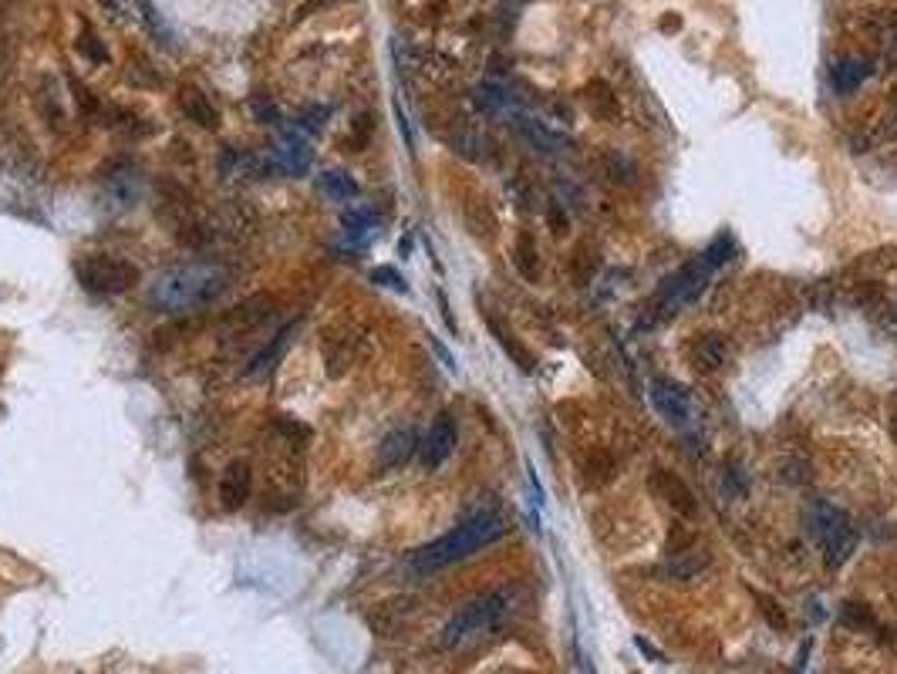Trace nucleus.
<instances>
[{
	"instance_id": "obj_3",
	"label": "nucleus",
	"mask_w": 897,
	"mask_h": 674,
	"mask_svg": "<svg viewBox=\"0 0 897 674\" xmlns=\"http://www.w3.org/2000/svg\"><path fill=\"white\" fill-rule=\"evenodd\" d=\"M509 607H513V597H509V590H486V593H479L473 597L463 610H456L448 624L442 627V647L448 651H463V647H473L479 641H486L500 624L506 620L509 614Z\"/></svg>"
},
{
	"instance_id": "obj_10",
	"label": "nucleus",
	"mask_w": 897,
	"mask_h": 674,
	"mask_svg": "<svg viewBox=\"0 0 897 674\" xmlns=\"http://www.w3.org/2000/svg\"><path fill=\"white\" fill-rule=\"evenodd\" d=\"M220 506H223L226 513H237L247 506L253 492V469L247 459H233V462L223 469V476H220Z\"/></svg>"
},
{
	"instance_id": "obj_6",
	"label": "nucleus",
	"mask_w": 897,
	"mask_h": 674,
	"mask_svg": "<svg viewBox=\"0 0 897 674\" xmlns=\"http://www.w3.org/2000/svg\"><path fill=\"white\" fill-rule=\"evenodd\" d=\"M709 277H712V267H709L701 256L699 260H692V264H685L678 273H672L668 281L661 283L658 297L651 300V317H655V321H665V317H672L678 307L692 304V300L709 287Z\"/></svg>"
},
{
	"instance_id": "obj_29",
	"label": "nucleus",
	"mask_w": 897,
	"mask_h": 674,
	"mask_svg": "<svg viewBox=\"0 0 897 674\" xmlns=\"http://www.w3.org/2000/svg\"><path fill=\"white\" fill-rule=\"evenodd\" d=\"M71 91H74V101H78V108L84 115H101V101L84 88L82 82H71Z\"/></svg>"
},
{
	"instance_id": "obj_16",
	"label": "nucleus",
	"mask_w": 897,
	"mask_h": 674,
	"mask_svg": "<svg viewBox=\"0 0 897 674\" xmlns=\"http://www.w3.org/2000/svg\"><path fill=\"white\" fill-rule=\"evenodd\" d=\"M274 307H277V297H270V294H257V297H250V300H243L239 307H233L230 314L223 317V324H230V327H253V324H260V321H266L270 314H274Z\"/></svg>"
},
{
	"instance_id": "obj_12",
	"label": "nucleus",
	"mask_w": 897,
	"mask_h": 674,
	"mask_svg": "<svg viewBox=\"0 0 897 674\" xmlns=\"http://www.w3.org/2000/svg\"><path fill=\"white\" fill-rule=\"evenodd\" d=\"M651 405L665 421L672 425H685L688 421V392L672 378L651 381Z\"/></svg>"
},
{
	"instance_id": "obj_18",
	"label": "nucleus",
	"mask_w": 897,
	"mask_h": 674,
	"mask_svg": "<svg viewBox=\"0 0 897 674\" xmlns=\"http://www.w3.org/2000/svg\"><path fill=\"white\" fill-rule=\"evenodd\" d=\"M867 74H870V61H864V57H843V61H837V68H833V88L840 95H850V91H857L864 84Z\"/></svg>"
},
{
	"instance_id": "obj_30",
	"label": "nucleus",
	"mask_w": 897,
	"mask_h": 674,
	"mask_svg": "<svg viewBox=\"0 0 897 674\" xmlns=\"http://www.w3.org/2000/svg\"><path fill=\"white\" fill-rule=\"evenodd\" d=\"M756 604H759V614H762V618L770 620L772 627H786L783 610H779V604H776L772 597H762V593H756Z\"/></svg>"
},
{
	"instance_id": "obj_33",
	"label": "nucleus",
	"mask_w": 897,
	"mask_h": 674,
	"mask_svg": "<svg viewBox=\"0 0 897 674\" xmlns=\"http://www.w3.org/2000/svg\"><path fill=\"white\" fill-rule=\"evenodd\" d=\"M891 436L897 438V394L891 398Z\"/></svg>"
},
{
	"instance_id": "obj_8",
	"label": "nucleus",
	"mask_w": 897,
	"mask_h": 674,
	"mask_svg": "<svg viewBox=\"0 0 897 674\" xmlns=\"http://www.w3.org/2000/svg\"><path fill=\"white\" fill-rule=\"evenodd\" d=\"M456 442H459V428H456V419L442 411L439 419L432 421V428H429V436L422 438V465L425 469H439V465L446 462L452 449H456Z\"/></svg>"
},
{
	"instance_id": "obj_31",
	"label": "nucleus",
	"mask_w": 897,
	"mask_h": 674,
	"mask_svg": "<svg viewBox=\"0 0 897 674\" xmlns=\"http://www.w3.org/2000/svg\"><path fill=\"white\" fill-rule=\"evenodd\" d=\"M324 118H327V108H310V112L300 115L297 128H304V132H321Z\"/></svg>"
},
{
	"instance_id": "obj_32",
	"label": "nucleus",
	"mask_w": 897,
	"mask_h": 674,
	"mask_svg": "<svg viewBox=\"0 0 897 674\" xmlns=\"http://www.w3.org/2000/svg\"><path fill=\"white\" fill-rule=\"evenodd\" d=\"M439 307H442V317H446L448 331H456V321H452V314H448V304H446V294H439Z\"/></svg>"
},
{
	"instance_id": "obj_2",
	"label": "nucleus",
	"mask_w": 897,
	"mask_h": 674,
	"mask_svg": "<svg viewBox=\"0 0 897 674\" xmlns=\"http://www.w3.org/2000/svg\"><path fill=\"white\" fill-rule=\"evenodd\" d=\"M503 533H506L503 516H496V513H479L473 520L459 523L456 530L442 533L439 540H432V543H425V547L415 549V553H412V570H415V574L446 570L452 563L469 560V557L479 553L483 547L496 543Z\"/></svg>"
},
{
	"instance_id": "obj_4",
	"label": "nucleus",
	"mask_w": 897,
	"mask_h": 674,
	"mask_svg": "<svg viewBox=\"0 0 897 674\" xmlns=\"http://www.w3.org/2000/svg\"><path fill=\"white\" fill-rule=\"evenodd\" d=\"M806 530L814 536V543L823 553V563L830 570H837L854 557L857 549V526L850 523L847 513H840L837 506L816 503L806 513Z\"/></svg>"
},
{
	"instance_id": "obj_23",
	"label": "nucleus",
	"mask_w": 897,
	"mask_h": 674,
	"mask_svg": "<svg viewBox=\"0 0 897 674\" xmlns=\"http://www.w3.org/2000/svg\"><path fill=\"white\" fill-rule=\"evenodd\" d=\"M341 223H344V233L351 239H365L371 229H375V212L371 210H348L341 216Z\"/></svg>"
},
{
	"instance_id": "obj_27",
	"label": "nucleus",
	"mask_w": 897,
	"mask_h": 674,
	"mask_svg": "<svg viewBox=\"0 0 897 674\" xmlns=\"http://www.w3.org/2000/svg\"><path fill=\"white\" fill-rule=\"evenodd\" d=\"M840 620L843 624H850V627H864V631L874 627V614H870V607H864V604H847Z\"/></svg>"
},
{
	"instance_id": "obj_20",
	"label": "nucleus",
	"mask_w": 897,
	"mask_h": 674,
	"mask_svg": "<svg viewBox=\"0 0 897 674\" xmlns=\"http://www.w3.org/2000/svg\"><path fill=\"white\" fill-rule=\"evenodd\" d=\"M321 189L335 199V203H351V199L358 196V183L351 179L348 172H341V168H327V172H321Z\"/></svg>"
},
{
	"instance_id": "obj_15",
	"label": "nucleus",
	"mask_w": 897,
	"mask_h": 674,
	"mask_svg": "<svg viewBox=\"0 0 897 674\" xmlns=\"http://www.w3.org/2000/svg\"><path fill=\"white\" fill-rule=\"evenodd\" d=\"M517 132L523 139L530 142L533 149H540V152H567L570 149V139L561 135V132H553L547 122H536V118H517Z\"/></svg>"
},
{
	"instance_id": "obj_5",
	"label": "nucleus",
	"mask_w": 897,
	"mask_h": 674,
	"mask_svg": "<svg viewBox=\"0 0 897 674\" xmlns=\"http://www.w3.org/2000/svg\"><path fill=\"white\" fill-rule=\"evenodd\" d=\"M74 277L88 294L115 297L126 294L128 287L139 283V270L132 267L122 256H109V253H88L74 264Z\"/></svg>"
},
{
	"instance_id": "obj_26",
	"label": "nucleus",
	"mask_w": 897,
	"mask_h": 674,
	"mask_svg": "<svg viewBox=\"0 0 897 674\" xmlns=\"http://www.w3.org/2000/svg\"><path fill=\"white\" fill-rule=\"evenodd\" d=\"M476 101L483 105V108H486V112H500V108H506V105H509V95H506V88L486 82L476 91Z\"/></svg>"
},
{
	"instance_id": "obj_34",
	"label": "nucleus",
	"mask_w": 897,
	"mask_h": 674,
	"mask_svg": "<svg viewBox=\"0 0 897 674\" xmlns=\"http://www.w3.org/2000/svg\"><path fill=\"white\" fill-rule=\"evenodd\" d=\"M887 57H891V65H897V44L891 48V51H887Z\"/></svg>"
},
{
	"instance_id": "obj_7",
	"label": "nucleus",
	"mask_w": 897,
	"mask_h": 674,
	"mask_svg": "<svg viewBox=\"0 0 897 674\" xmlns=\"http://www.w3.org/2000/svg\"><path fill=\"white\" fill-rule=\"evenodd\" d=\"M142 199L139 168L118 166L101 179V206L109 212H128Z\"/></svg>"
},
{
	"instance_id": "obj_9",
	"label": "nucleus",
	"mask_w": 897,
	"mask_h": 674,
	"mask_svg": "<svg viewBox=\"0 0 897 674\" xmlns=\"http://www.w3.org/2000/svg\"><path fill=\"white\" fill-rule=\"evenodd\" d=\"M648 486H651V492H658L661 499L672 506L675 513H682V516H695V513H699V499H695V492L688 489L685 479L675 476L672 469H651Z\"/></svg>"
},
{
	"instance_id": "obj_19",
	"label": "nucleus",
	"mask_w": 897,
	"mask_h": 674,
	"mask_svg": "<svg viewBox=\"0 0 897 674\" xmlns=\"http://www.w3.org/2000/svg\"><path fill=\"white\" fill-rule=\"evenodd\" d=\"M705 566H709V553H701V549H685V553H675L672 560H668V576H672V580H692V576H699Z\"/></svg>"
},
{
	"instance_id": "obj_1",
	"label": "nucleus",
	"mask_w": 897,
	"mask_h": 674,
	"mask_svg": "<svg viewBox=\"0 0 897 674\" xmlns=\"http://www.w3.org/2000/svg\"><path fill=\"white\" fill-rule=\"evenodd\" d=\"M226 290V273L213 264H179L155 273L145 287V304L155 314H189L210 307Z\"/></svg>"
},
{
	"instance_id": "obj_14",
	"label": "nucleus",
	"mask_w": 897,
	"mask_h": 674,
	"mask_svg": "<svg viewBox=\"0 0 897 674\" xmlns=\"http://www.w3.org/2000/svg\"><path fill=\"white\" fill-rule=\"evenodd\" d=\"M179 108L189 122H196L199 128H206V132H216L220 128V108L210 101V95H203L199 88H183L179 91Z\"/></svg>"
},
{
	"instance_id": "obj_24",
	"label": "nucleus",
	"mask_w": 897,
	"mask_h": 674,
	"mask_svg": "<svg viewBox=\"0 0 897 674\" xmlns=\"http://www.w3.org/2000/svg\"><path fill=\"white\" fill-rule=\"evenodd\" d=\"M74 48H78V51H82V55L88 57V61H91V65H105V61H109V51H105V41H99V38H95V34H91V30H88V28L82 30V38L74 41Z\"/></svg>"
},
{
	"instance_id": "obj_17",
	"label": "nucleus",
	"mask_w": 897,
	"mask_h": 674,
	"mask_svg": "<svg viewBox=\"0 0 897 674\" xmlns=\"http://www.w3.org/2000/svg\"><path fill=\"white\" fill-rule=\"evenodd\" d=\"M692 365L699 371H718L726 365V341L718 334H701L692 344Z\"/></svg>"
},
{
	"instance_id": "obj_11",
	"label": "nucleus",
	"mask_w": 897,
	"mask_h": 674,
	"mask_svg": "<svg viewBox=\"0 0 897 674\" xmlns=\"http://www.w3.org/2000/svg\"><path fill=\"white\" fill-rule=\"evenodd\" d=\"M294 334H297V324H287V327H281V331L270 337V341H266L260 351L253 354L250 365L243 367V375H247V378H253V381L270 378V375L277 371V365L283 361V354H287V348H291Z\"/></svg>"
},
{
	"instance_id": "obj_21",
	"label": "nucleus",
	"mask_w": 897,
	"mask_h": 674,
	"mask_svg": "<svg viewBox=\"0 0 897 674\" xmlns=\"http://www.w3.org/2000/svg\"><path fill=\"white\" fill-rule=\"evenodd\" d=\"M490 331H492V334H496V341L503 344V351L509 354V358H513V361H517V365L523 367V371H533V358H530V351H527L523 344H517V341H513V334L506 331L503 324L492 321V317H490Z\"/></svg>"
},
{
	"instance_id": "obj_25",
	"label": "nucleus",
	"mask_w": 897,
	"mask_h": 674,
	"mask_svg": "<svg viewBox=\"0 0 897 674\" xmlns=\"http://www.w3.org/2000/svg\"><path fill=\"white\" fill-rule=\"evenodd\" d=\"M732 253H736V243H732L729 233H722V237L715 239V243H712V246H709V250L701 253V260H705V264H709V267H712V270H718V267H722V264H726V260H729Z\"/></svg>"
},
{
	"instance_id": "obj_28",
	"label": "nucleus",
	"mask_w": 897,
	"mask_h": 674,
	"mask_svg": "<svg viewBox=\"0 0 897 674\" xmlns=\"http://www.w3.org/2000/svg\"><path fill=\"white\" fill-rule=\"evenodd\" d=\"M371 281L381 283V287H388V290H398V294H408V283L405 277H398V270L392 267H379L371 270Z\"/></svg>"
},
{
	"instance_id": "obj_22",
	"label": "nucleus",
	"mask_w": 897,
	"mask_h": 674,
	"mask_svg": "<svg viewBox=\"0 0 897 674\" xmlns=\"http://www.w3.org/2000/svg\"><path fill=\"white\" fill-rule=\"evenodd\" d=\"M517 267L527 281H536L540 277V256H536V243H533L530 233H523L517 239Z\"/></svg>"
},
{
	"instance_id": "obj_13",
	"label": "nucleus",
	"mask_w": 897,
	"mask_h": 674,
	"mask_svg": "<svg viewBox=\"0 0 897 674\" xmlns=\"http://www.w3.org/2000/svg\"><path fill=\"white\" fill-rule=\"evenodd\" d=\"M415 452H419V436L412 428H395V432H388V436L381 438L375 462H379L381 472H392V469H402Z\"/></svg>"
}]
</instances>
